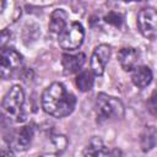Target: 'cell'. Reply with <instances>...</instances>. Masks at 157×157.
Wrapping results in <instances>:
<instances>
[{"mask_svg": "<svg viewBox=\"0 0 157 157\" xmlns=\"http://www.w3.org/2000/svg\"><path fill=\"white\" fill-rule=\"evenodd\" d=\"M75 105V96L70 93L60 82H53L43 91L42 108L47 114L54 118H64L71 114Z\"/></svg>", "mask_w": 157, "mask_h": 157, "instance_id": "cell-1", "label": "cell"}, {"mask_svg": "<svg viewBox=\"0 0 157 157\" xmlns=\"http://www.w3.org/2000/svg\"><path fill=\"white\" fill-rule=\"evenodd\" d=\"M94 110L98 123L121 119L125 114V108L121 101L118 99L117 97L108 96L105 93H99L97 96L94 103Z\"/></svg>", "mask_w": 157, "mask_h": 157, "instance_id": "cell-2", "label": "cell"}, {"mask_svg": "<svg viewBox=\"0 0 157 157\" xmlns=\"http://www.w3.org/2000/svg\"><path fill=\"white\" fill-rule=\"evenodd\" d=\"M23 104H25L23 90L18 85H15L4 96L1 107L7 117L15 119L16 121H20V120H23V118H22L23 117Z\"/></svg>", "mask_w": 157, "mask_h": 157, "instance_id": "cell-3", "label": "cell"}, {"mask_svg": "<svg viewBox=\"0 0 157 157\" xmlns=\"http://www.w3.org/2000/svg\"><path fill=\"white\" fill-rule=\"evenodd\" d=\"M22 55L13 48H6L0 53V78H12L22 67Z\"/></svg>", "mask_w": 157, "mask_h": 157, "instance_id": "cell-4", "label": "cell"}, {"mask_svg": "<svg viewBox=\"0 0 157 157\" xmlns=\"http://www.w3.org/2000/svg\"><path fill=\"white\" fill-rule=\"evenodd\" d=\"M85 38V29L80 22H71L58 36L59 45L65 50L77 49Z\"/></svg>", "mask_w": 157, "mask_h": 157, "instance_id": "cell-5", "label": "cell"}, {"mask_svg": "<svg viewBox=\"0 0 157 157\" xmlns=\"http://www.w3.org/2000/svg\"><path fill=\"white\" fill-rule=\"evenodd\" d=\"M137 27L141 34L153 40L157 36V13L153 7L141 9L137 13Z\"/></svg>", "mask_w": 157, "mask_h": 157, "instance_id": "cell-6", "label": "cell"}, {"mask_svg": "<svg viewBox=\"0 0 157 157\" xmlns=\"http://www.w3.org/2000/svg\"><path fill=\"white\" fill-rule=\"evenodd\" d=\"M83 157H121V151L105 146L101 137L93 136L83 150Z\"/></svg>", "mask_w": 157, "mask_h": 157, "instance_id": "cell-7", "label": "cell"}, {"mask_svg": "<svg viewBox=\"0 0 157 157\" xmlns=\"http://www.w3.org/2000/svg\"><path fill=\"white\" fill-rule=\"evenodd\" d=\"M110 53H112V50L108 44H99L94 48V50L91 55V60H90L91 71L93 75H96V76L103 75L104 69L110 58Z\"/></svg>", "mask_w": 157, "mask_h": 157, "instance_id": "cell-8", "label": "cell"}, {"mask_svg": "<svg viewBox=\"0 0 157 157\" xmlns=\"http://www.w3.org/2000/svg\"><path fill=\"white\" fill-rule=\"evenodd\" d=\"M86 61V55L83 53L77 54H63L61 56V65L64 72L66 75H71L78 72Z\"/></svg>", "mask_w": 157, "mask_h": 157, "instance_id": "cell-9", "label": "cell"}, {"mask_svg": "<svg viewBox=\"0 0 157 157\" xmlns=\"http://www.w3.org/2000/svg\"><path fill=\"white\" fill-rule=\"evenodd\" d=\"M139 60V52L132 47L121 48L118 52V61L124 71H131L136 67Z\"/></svg>", "mask_w": 157, "mask_h": 157, "instance_id": "cell-10", "label": "cell"}, {"mask_svg": "<svg viewBox=\"0 0 157 157\" xmlns=\"http://www.w3.org/2000/svg\"><path fill=\"white\" fill-rule=\"evenodd\" d=\"M66 21H67V13L65 10H63V9L54 10L52 12L50 20H49V26H48L49 32L52 34L59 36L64 31V28L67 26Z\"/></svg>", "mask_w": 157, "mask_h": 157, "instance_id": "cell-11", "label": "cell"}, {"mask_svg": "<svg viewBox=\"0 0 157 157\" xmlns=\"http://www.w3.org/2000/svg\"><path fill=\"white\" fill-rule=\"evenodd\" d=\"M152 71L148 66L146 65H141V66H136L132 70L131 74V81L132 83L139 87V88H145L147 87L151 81H152Z\"/></svg>", "mask_w": 157, "mask_h": 157, "instance_id": "cell-12", "label": "cell"}, {"mask_svg": "<svg viewBox=\"0 0 157 157\" xmlns=\"http://www.w3.org/2000/svg\"><path fill=\"white\" fill-rule=\"evenodd\" d=\"M32 139H33V128L31 125H26L21 128V130L16 134L13 146L18 151H25L29 147Z\"/></svg>", "mask_w": 157, "mask_h": 157, "instance_id": "cell-13", "label": "cell"}, {"mask_svg": "<svg viewBox=\"0 0 157 157\" xmlns=\"http://www.w3.org/2000/svg\"><path fill=\"white\" fill-rule=\"evenodd\" d=\"M140 145L144 152L151 151L156 145V128L146 126L140 136Z\"/></svg>", "mask_w": 157, "mask_h": 157, "instance_id": "cell-14", "label": "cell"}, {"mask_svg": "<svg viewBox=\"0 0 157 157\" xmlns=\"http://www.w3.org/2000/svg\"><path fill=\"white\" fill-rule=\"evenodd\" d=\"M76 86L81 92H87L92 88L94 78H93V74L90 70H83L81 71L77 76H76Z\"/></svg>", "mask_w": 157, "mask_h": 157, "instance_id": "cell-15", "label": "cell"}, {"mask_svg": "<svg viewBox=\"0 0 157 157\" xmlns=\"http://www.w3.org/2000/svg\"><path fill=\"white\" fill-rule=\"evenodd\" d=\"M66 145H67V139L64 135H53L49 137V148H47V151L58 153L64 151Z\"/></svg>", "mask_w": 157, "mask_h": 157, "instance_id": "cell-16", "label": "cell"}, {"mask_svg": "<svg viewBox=\"0 0 157 157\" xmlns=\"http://www.w3.org/2000/svg\"><path fill=\"white\" fill-rule=\"evenodd\" d=\"M104 21L112 26H115V27H119L123 22V16L118 12H114V11H110L108 12L105 16H104Z\"/></svg>", "mask_w": 157, "mask_h": 157, "instance_id": "cell-17", "label": "cell"}, {"mask_svg": "<svg viewBox=\"0 0 157 157\" xmlns=\"http://www.w3.org/2000/svg\"><path fill=\"white\" fill-rule=\"evenodd\" d=\"M11 38V31L9 28H5L0 32V50H4L5 47L7 45L9 40Z\"/></svg>", "mask_w": 157, "mask_h": 157, "instance_id": "cell-18", "label": "cell"}, {"mask_svg": "<svg viewBox=\"0 0 157 157\" xmlns=\"http://www.w3.org/2000/svg\"><path fill=\"white\" fill-rule=\"evenodd\" d=\"M148 110L151 112L152 115H156V92L152 93L148 101Z\"/></svg>", "mask_w": 157, "mask_h": 157, "instance_id": "cell-19", "label": "cell"}, {"mask_svg": "<svg viewBox=\"0 0 157 157\" xmlns=\"http://www.w3.org/2000/svg\"><path fill=\"white\" fill-rule=\"evenodd\" d=\"M4 6H5V2L4 1H0V12L4 10Z\"/></svg>", "mask_w": 157, "mask_h": 157, "instance_id": "cell-20", "label": "cell"}, {"mask_svg": "<svg viewBox=\"0 0 157 157\" xmlns=\"http://www.w3.org/2000/svg\"><path fill=\"white\" fill-rule=\"evenodd\" d=\"M0 157H6V153L4 151H0Z\"/></svg>", "mask_w": 157, "mask_h": 157, "instance_id": "cell-21", "label": "cell"}]
</instances>
